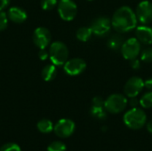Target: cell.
Masks as SVG:
<instances>
[{
    "mask_svg": "<svg viewBox=\"0 0 152 151\" xmlns=\"http://www.w3.org/2000/svg\"><path fill=\"white\" fill-rule=\"evenodd\" d=\"M37 127L38 129V131L42 133H49L52 131H53V124L52 123V121L48 120V119H42L40 121H38Z\"/></svg>",
    "mask_w": 152,
    "mask_h": 151,
    "instance_id": "ac0fdd59",
    "label": "cell"
},
{
    "mask_svg": "<svg viewBox=\"0 0 152 151\" xmlns=\"http://www.w3.org/2000/svg\"><path fill=\"white\" fill-rule=\"evenodd\" d=\"M47 151H66V145L61 141H55L48 145Z\"/></svg>",
    "mask_w": 152,
    "mask_h": 151,
    "instance_id": "44dd1931",
    "label": "cell"
},
{
    "mask_svg": "<svg viewBox=\"0 0 152 151\" xmlns=\"http://www.w3.org/2000/svg\"><path fill=\"white\" fill-rule=\"evenodd\" d=\"M123 121L129 129L140 130L146 125L147 116L142 109L132 108L125 113Z\"/></svg>",
    "mask_w": 152,
    "mask_h": 151,
    "instance_id": "7a4b0ae2",
    "label": "cell"
},
{
    "mask_svg": "<svg viewBox=\"0 0 152 151\" xmlns=\"http://www.w3.org/2000/svg\"><path fill=\"white\" fill-rule=\"evenodd\" d=\"M128 104L126 95L121 93H113L104 101V108L110 114H119L124 111Z\"/></svg>",
    "mask_w": 152,
    "mask_h": 151,
    "instance_id": "277c9868",
    "label": "cell"
},
{
    "mask_svg": "<svg viewBox=\"0 0 152 151\" xmlns=\"http://www.w3.org/2000/svg\"><path fill=\"white\" fill-rule=\"evenodd\" d=\"M104 101H105L102 97L96 96L92 101V106H95V107H104Z\"/></svg>",
    "mask_w": 152,
    "mask_h": 151,
    "instance_id": "484cf974",
    "label": "cell"
},
{
    "mask_svg": "<svg viewBox=\"0 0 152 151\" xmlns=\"http://www.w3.org/2000/svg\"><path fill=\"white\" fill-rule=\"evenodd\" d=\"M136 38L140 43L146 45L152 44V28L147 25H141L136 27L135 30Z\"/></svg>",
    "mask_w": 152,
    "mask_h": 151,
    "instance_id": "4fadbf2b",
    "label": "cell"
},
{
    "mask_svg": "<svg viewBox=\"0 0 152 151\" xmlns=\"http://www.w3.org/2000/svg\"><path fill=\"white\" fill-rule=\"evenodd\" d=\"M49 57L53 65H64L69 58V49L67 45L60 41L53 42L50 45Z\"/></svg>",
    "mask_w": 152,
    "mask_h": 151,
    "instance_id": "3957f363",
    "label": "cell"
},
{
    "mask_svg": "<svg viewBox=\"0 0 152 151\" xmlns=\"http://www.w3.org/2000/svg\"><path fill=\"white\" fill-rule=\"evenodd\" d=\"M57 4V0H41V6L44 10L49 11L53 9Z\"/></svg>",
    "mask_w": 152,
    "mask_h": 151,
    "instance_id": "603a6c76",
    "label": "cell"
},
{
    "mask_svg": "<svg viewBox=\"0 0 152 151\" xmlns=\"http://www.w3.org/2000/svg\"><path fill=\"white\" fill-rule=\"evenodd\" d=\"M146 127H147V130L150 133H152V120H151L150 122L147 123L146 125Z\"/></svg>",
    "mask_w": 152,
    "mask_h": 151,
    "instance_id": "1f68e13d",
    "label": "cell"
},
{
    "mask_svg": "<svg viewBox=\"0 0 152 151\" xmlns=\"http://www.w3.org/2000/svg\"><path fill=\"white\" fill-rule=\"evenodd\" d=\"M7 16L12 21H13L15 23H22L27 19L26 12L23 9L17 7V6L10 8L8 11Z\"/></svg>",
    "mask_w": 152,
    "mask_h": 151,
    "instance_id": "5bb4252c",
    "label": "cell"
},
{
    "mask_svg": "<svg viewBox=\"0 0 152 151\" xmlns=\"http://www.w3.org/2000/svg\"><path fill=\"white\" fill-rule=\"evenodd\" d=\"M7 23H8L7 15L4 11L0 10V31L4 30L7 27Z\"/></svg>",
    "mask_w": 152,
    "mask_h": 151,
    "instance_id": "d4e9b609",
    "label": "cell"
},
{
    "mask_svg": "<svg viewBox=\"0 0 152 151\" xmlns=\"http://www.w3.org/2000/svg\"><path fill=\"white\" fill-rule=\"evenodd\" d=\"M57 75V70L55 68V65L49 64L44 67L42 69V77L45 79V81H52L55 78Z\"/></svg>",
    "mask_w": 152,
    "mask_h": 151,
    "instance_id": "2e32d148",
    "label": "cell"
},
{
    "mask_svg": "<svg viewBox=\"0 0 152 151\" xmlns=\"http://www.w3.org/2000/svg\"><path fill=\"white\" fill-rule=\"evenodd\" d=\"M124 39L120 35H113L111 36L107 42V46L112 50V51H118L120 50L122 47V44H124Z\"/></svg>",
    "mask_w": 152,
    "mask_h": 151,
    "instance_id": "9a60e30c",
    "label": "cell"
},
{
    "mask_svg": "<svg viewBox=\"0 0 152 151\" xmlns=\"http://www.w3.org/2000/svg\"><path fill=\"white\" fill-rule=\"evenodd\" d=\"M87 1H93V0H87Z\"/></svg>",
    "mask_w": 152,
    "mask_h": 151,
    "instance_id": "d6a6232c",
    "label": "cell"
},
{
    "mask_svg": "<svg viewBox=\"0 0 152 151\" xmlns=\"http://www.w3.org/2000/svg\"><path fill=\"white\" fill-rule=\"evenodd\" d=\"M0 151H21L20 146L16 143H12V142H9V143H5L4 144Z\"/></svg>",
    "mask_w": 152,
    "mask_h": 151,
    "instance_id": "cb8c5ba5",
    "label": "cell"
},
{
    "mask_svg": "<svg viewBox=\"0 0 152 151\" xmlns=\"http://www.w3.org/2000/svg\"><path fill=\"white\" fill-rule=\"evenodd\" d=\"M33 41L39 49H45L51 42L50 31L44 27L36 28L33 34Z\"/></svg>",
    "mask_w": 152,
    "mask_h": 151,
    "instance_id": "7c38bea8",
    "label": "cell"
},
{
    "mask_svg": "<svg viewBox=\"0 0 152 151\" xmlns=\"http://www.w3.org/2000/svg\"><path fill=\"white\" fill-rule=\"evenodd\" d=\"M38 56H39L40 60L45 61V60H46V59L48 58L49 53H48L45 49H40V52H39V53H38Z\"/></svg>",
    "mask_w": 152,
    "mask_h": 151,
    "instance_id": "83f0119b",
    "label": "cell"
},
{
    "mask_svg": "<svg viewBox=\"0 0 152 151\" xmlns=\"http://www.w3.org/2000/svg\"><path fill=\"white\" fill-rule=\"evenodd\" d=\"M141 50L142 48L140 41L135 37H132L124 42L120 49V52L122 56L126 60L132 61L138 57V55L141 53Z\"/></svg>",
    "mask_w": 152,
    "mask_h": 151,
    "instance_id": "5b68a950",
    "label": "cell"
},
{
    "mask_svg": "<svg viewBox=\"0 0 152 151\" xmlns=\"http://www.w3.org/2000/svg\"><path fill=\"white\" fill-rule=\"evenodd\" d=\"M129 151H132V150H129Z\"/></svg>",
    "mask_w": 152,
    "mask_h": 151,
    "instance_id": "836d02e7",
    "label": "cell"
},
{
    "mask_svg": "<svg viewBox=\"0 0 152 151\" xmlns=\"http://www.w3.org/2000/svg\"><path fill=\"white\" fill-rule=\"evenodd\" d=\"M75 129L76 125L71 119L62 118L56 123L53 127V132L59 138H68L73 134Z\"/></svg>",
    "mask_w": 152,
    "mask_h": 151,
    "instance_id": "9c48e42d",
    "label": "cell"
},
{
    "mask_svg": "<svg viewBox=\"0 0 152 151\" xmlns=\"http://www.w3.org/2000/svg\"><path fill=\"white\" fill-rule=\"evenodd\" d=\"M90 28L93 31V34L96 35L97 36H106L109 35L112 28L111 20L106 16H98L92 20Z\"/></svg>",
    "mask_w": 152,
    "mask_h": 151,
    "instance_id": "8992f818",
    "label": "cell"
},
{
    "mask_svg": "<svg viewBox=\"0 0 152 151\" xmlns=\"http://www.w3.org/2000/svg\"><path fill=\"white\" fill-rule=\"evenodd\" d=\"M128 103L131 108H138V106L140 105V100H138L136 97H132L128 101Z\"/></svg>",
    "mask_w": 152,
    "mask_h": 151,
    "instance_id": "4316f807",
    "label": "cell"
},
{
    "mask_svg": "<svg viewBox=\"0 0 152 151\" xmlns=\"http://www.w3.org/2000/svg\"><path fill=\"white\" fill-rule=\"evenodd\" d=\"M135 14L139 22L147 25L152 21V3L149 0L142 1L136 7Z\"/></svg>",
    "mask_w": 152,
    "mask_h": 151,
    "instance_id": "30bf717a",
    "label": "cell"
},
{
    "mask_svg": "<svg viewBox=\"0 0 152 151\" xmlns=\"http://www.w3.org/2000/svg\"><path fill=\"white\" fill-rule=\"evenodd\" d=\"M10 4V0H0V10H4Z\"/></svg>",
    "mask_w": 152,
    "mask_h": 151,
    "instance_id": "4dcf8cb0",
    "label": "cell"
},
{
    "mask_svg": "<svg viewBox=\"0 0 152 151\" xmlns=\"http://www.w3.org/2000/svg\"><path fill=\"white\" fill-rule=\"evenodd\" d=\"M90 113L93 117L99 120H105L107 118V110L104 107H95L92 106Z\"/></svg>",
    "mask_w": 152,
    "mask_h": 151,
    "instance_id": "d6986e66",
    "label": "cell"
},
{
    "mask_svg": "<svg viewBox=\"0 0 152 151\" xmlns=\"http://www.w3.org/2000/svg\"><path fill=\"white\" fill-rule=\"evenodd\" d=\"M144 88V81L140 77H133L129 78L125 86H124V93L126 97H137L142 89Z\"/></svg>",
    "mask_w": 152,
    "mask_h": 151,
    "instance_id": "ba28073f",
    "label": "cell"
},
{
    "mask_svg": "<svg viewBox=\"0 0 152 151\" xmlns=\"http://www.w3.org/2000/svg\"><path fill=\"white\" fill-rule=\"evenodd\" d=\"M144 87L150 91H152V77L148 78L146 81H144Z\"/></svg>",
    "mask_w": 152,
    "mask_h": 151,
    "instance_id": "f1b7e54d",
    "label": "cell"
},
{
    "mask_svg": "<svg viewBox=\"0 0 152 151\" xmlns=\"http://www.w3.org/2000/svg\"><path fill=\"white\" fill-rule=\"evenodd\" d=\"M58 12L64 20H72L77 13V6L72 0H61L58 4Z\"/></svg>",
    "mask_w": 152,
    "mask_h": 151,
    "instance_id": "52a82bcc",
    "label": "cell"
},
{
    "mask_svg": "<svg viewBox=\"0 0 152 151\" xmlns=\"http://www.w3.org/2000/svg\"><path fill=\"white\" fill-rule=\"evenodd\" d=\"M141 59L144 62L152 61V47H146L141 53Z\"/></svg>",
    "mask_w": 152,
    "mask_h": 151,
    "instance_id": "7402d4cb",
    "label": "cell"
},
{
    "mask_svg": "<svg viewBox=\"0 0 152 151\" xmlns=\"http://www.w3.org/2000/svg\"><path fill=\"white\" fill-rule=\"evenodd\" d=\"M137 22L135 12L126 5L119 7L111 18V26L118 33H126L134 29Z\"/></svg>",
    "mask_w": 152,
    "mask_h": 151,
    "instance_id": "6da1fadb",
    "label": "cell"
},
{
    "mask_svg": "<svg viewBox=\"0 0 152 151\" xmlns=\"http://www.w3.org/2000/svg\"><path fill=\"white\" fill-rule=\"evenodd\" d=\"M86 62L81 58H73L68 60L64 64V71L69 76H77L85 71Z\"/></svg>",
    "mask_w": 152,
    "mask_h": 151,
    "instance_id": "8fae6325",
    "label": "cell"
},
{
    "mask_svg": "<svg viewBox=\"0 0 152 151\" xmlns=\"http://www.w3.org/2000/svg\"><path fill=\"white\" fill-rule=\"evenodd\" d=\"M140 105L143 109L152 108V91L145 93L140 99Z\"/></svg>",
    "mask_w": 152,
    "mask_h": 151,
    "instance_id": "ffe728a7",
    "label": "cell"
},
{
    "mask_svg": "<svg viewBox=\"0 0 152 151\" xmlns=\"http://www.w3.org/2000/svg\"><path fill=\"white\" fill-rule=\"evenodd\" d=\"M93 35V31L90 27H81L77 29L76 36L77 38L81 42H87Z\"/></svg>",
    "mask_w": 152,
    "mask_h": 151,
    "instance_id": "e0dca14e",
    "label": "cell"
},
{
    "mask_svg": "<svg viewBox=\"0 0 152 151\" xmlns=\"http://www.w3.org/2000/svg\"><path fill=\"white\" fill-rule=\"evenodd\" d=\"M131 61V67H132L133 69H137L140 68V61L137 60V58L134 59V60H132V61Z\"/></svg>",
    "mask_w": 152,
    "mask_h": 151,
    "instance_id": "f546056e",
    "label": "cell"
}]
</instances>
